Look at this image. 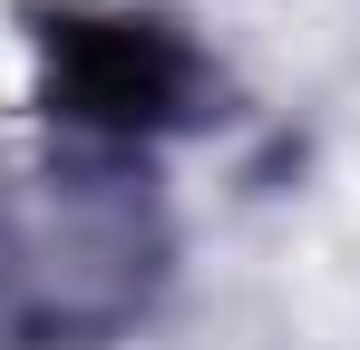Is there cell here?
I'll list each match as a JSON object with an SVG mask.
<instances>
[{"label": "cell", "mask_w": 360, "mask_h": 350, "mask_svg": "<svg viewBox=\"0 0 360 350\" xmlns=\"http://www.w3.org/2000/svg\"><path fill=\"white\" fill-rule=\"evenodd\" d=\"M59 98L78 117H108V127H136V117H166L176 98V49L136 20H68L59 30Z\"/></svg>", "instance_id": "cell-1"}]
</instances>
